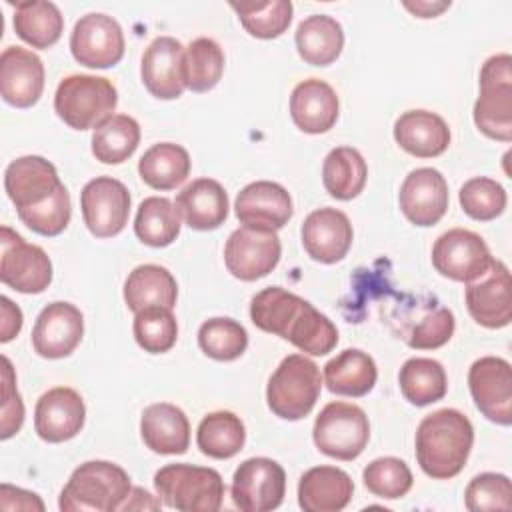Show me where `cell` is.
<instances>
[{
    "label": "cell",
    "instance_id": "obj_7",
    "mask_svg": "<svg viewBox=\"0 0 512 512\" xmlns=\"http://www.w3.org/2000/svg\"><path fill=\"white\" fill-rule=\"evenodd\" d=\"M474 122L492 140H512V58L490 56L480 70V96L474 104Z\"/></svg>",
    "mask_w": 512,
    "mask_h": 512
},
{
    "label": "cell",
    "instance_id": "obj_9",
    "mask_svg": "<svg viewBox=\"0 0 512 512\" xmlns=\"http://www.w3.org/2000/svg\"><path fill=\"white\" fill-rule=\"evenodd\" d=\"M0 280L16 292L40 294L52 282V262L48 254L28 244L12 228L2 226L0 230Z\"/></svg>",
    "mask_w": 512,
    "mask_h": 512
},
{
    "label": "cell",
    "instance_id": "obj_12",
    "mask_svg": "<svg viewBox=\"0 0 512 512\" xmlns=\"http://www.w3.org/2000/svg\"><path fill=\"white\" fill-rule=\"evenodd\" d=\"M282 244L276 232L256 230L248 226L236 228L224 246V262L228 272L244 282L268 276L280 262Z\"/></svg>",
    "mask_w": 512,
    "mask_h": 512
},
{
    "label": "cell",
    "instance_id": "obj_27",
    "mask_svg": "<svg viewBox=\"0 0 512 512\" xmlns=\"http://www.w3.org/2000/svg\"><path fill=\"white\" fill-rule=\"evenodd\" d=\"M176 208L192 230H216L228 218V194L212 178H196L176 196Z\"/></svg>",
    "mask_w": 512,
    "mask_h": 512
},
{
    "label": "cell",
    "instance_id": "obj_42",
    "mask_svg": "<svg viewBox=\"0 0 512 512\" xmlns=\"http://www.w3.org/2000/svg\"><path fill=\"white\" fill-rule=\"evenodd\" d=\"M198 344L206 356L230 362L246 352L248 332L232 318H210L198 328Z\"/></svg>",
    "mask_w": 512,
    "mask_h": 512
},
{
    "label": "cell",
    "instance_id": "obj_43",
    "mask_svg": "<svg viewBox=\"0 0 512 512\" xmlns=\"http://www.w3.org/2000/svg\"><path fill=\"white\" fill-rule=\"evenodd\" d=\"M132 330L138 346L150 354L168 352L178 338L176 318L170 308H162V306L136 312Z\"/></svg>",
    "mask_w": 512,
    "mask_h": 512
},
{
    "label": "cell",
    "instance_id": "obj_4",
    "mask_svg": "<svg viewBox=\"0 0 512 512\" xmlns=\"http://www.w3.org/2000/svg\"><path fill=\"white\" fill-rule=\"evenodd\" d=\"M160 500L182 512H216L224 498V480L214 468L166 464L154 474Z\"/></svg>",
    "mask_w": 512,
    "mask_h": 512
},
{
    "label": "cell",
    "instance_id": "obj_47",
    "mask_svg": "<svg viewBox=\"0 0 512 512\" xmlns=\"http://www.w3.org/2000/svg\"><path fill=\"white\" fill-rule=\"evenodd\" d=\"M464 502L470 512L510 510L512 508L510 478L496 472H484L474 476L466 486Z\"/></svg>",
    "mask_w": 512,
    "mask_h": 512
},
{
    "label": "cell",
    "instance_id": "obj_45",
    "mask_svg": "<svg viewBox=\"0 0 512 512\" xmlns=\"http://www.w3.org/2000/svg\"><path fill=\"white\" fill-rule=\"evenodd\" d=\"M362 480H364V486L368 488V492H372L378 498H386V500H396V498L406 496L414 482L408 464L394 456H384V458L372 460L364 468Z\"/></svg>",
    "mask_w": 512,
    "mask_h": 512
},
{
    "label": "cell",
    "instance_id": "obj_13",
    "mask_svg": "<svg viewBox=\"0 0 512 512\" xmlns=\"http://www.w3.org/2000/svg\"><path fill=\"white\" fill-rule=\"evenodd\" d=\"M492 254L480 234L466 228H452L440 234L432 246V264L436 272L456 282H472L484 274Z\"/></svg>",
    "mask_w": 512,
    "mask_h": 512
},
{
    "label": "cell",
    "instance_id": "obj_38",
    "mask_svg": "<svg viewBox=\"0 0 512 512\" xmlns=\"http://www.w3.org/2000/svg\"><path fill=\"white\" fill-rule=\"evenodd\" d=\"M180 212L174 202L162 196L144 198L138 206L134 232L146 246L164 248L180 234Z\"/></svg>",
    "mask_w": 512,
    "mask_h": 512
},
{
    "label": "cell",
    "instance_id": "obj_16",
    "mask_svg": "<svg viewBox=\"0 0 512 512\" xmlns=\"http://www.w3.org/2000/svg\"><path fill=\"white\" fill-rule=\"evenodd\" d=\"M470 316L484 328H504L512 320L510 272L504 262L492 260L488 270L468 282L464 292Z\"/></svg>",
    "mask_w": 512,
    "mask_h": 512
},
{
    "label": "cell",
    "instance_id": "obj_31",
    "mask_svg": "<svg viewBox=\"0 0 512 512\" xmlns=\"http://www.w3.org/2000/svg\"><path fill=\"white\" fill-rule=\"evenodd\" d=\"M178 298L176 278L158 264L136 266L124 282L126 306L136 314L146 308H174Z\"/></svg>",
    "mask_w": 512,
    "mask_h": 512
},
{
    "label": "cell",
    "instance_id": "obj_33",
    "mask_svg": "<svg viewBox=\"0 0 512 512\" xmlns=\"http://www.w3.org/2000/svg\"><path fill=\"white\" fill-rule=\"evenodd\" d=\"M368 178V166L362 154L352 146H338L330 150L322 164V184L336 200L356 198Z\"/></svg>",
    "mask_w": 512,
    "mask_h": 512
},
{
    "label": "cell",
    "instance_id": "obj_30",
    "mask_svg": "<svg viewBox=\"0 0 512 512\" xmlns=\"http://www.w3.org/2000/svg\"><path fill=\"white\" fill-rule=\"evenodd\" d=\"M378 378L376 362L358 348H346L324 366V384L332 394L360 398L366 396Z\"/></svg>",
    "mask_w": 512,
    "mask_h": 512
},
{
    "label": "cell",
    "instance_id": "obj_18",
    "mask_svg": "<svg viewBox=\"0 0 512 512\" xmlns=\"http://www.w3.org/2000/svg\"><path fill=\"white\" fill-rule=\"evenodd\" d=\"M84 334V316L70 302H52L36 318L32 346L38 356L58 360L70 356Z\"/></svg>",
    "mask_w": 512,
    "mask_h": 512
},
{
    "label": "cell",
    "instance_id": "obj_50",
    "mask_svg": "<svg viewBox=\"0 0 512 512\" xmlns=\"http://www.w3.org/2000/svg\"><path fill=\"white\" fill-rule=\"evenodd\" d=\"M0 500L2 510H44V502L38 498V494L14 488L10 484L0 486Z\"/></svg>",
    "mask_w": 512,
    "mask_h": 512
},
{
    "label": "cell",
    "instance_id": "obj_48",
    "mask_svg": "<svg viewBox=\"0 0 512 512\" xmlns=\"http://www.w3.org/2000/svg\"><path fill=\"white\" fill-rule=\"evenodd\" d=\"M454 334V314L448 308H434L408 332L406 342L416 350H434L444 346Z\"/></svg>",
    "mask_w": 512,
    "mask_h": 512
},
{
    "label": "cell",
    "instance_id": "obj_35",
    "mask_svg": "<svg viewBox=\"0 0 512 512\" xmlns=\"http://www.w3.org/2000/svg\"><path fill=\"white\" fill-rule=\"evenodd\" d=\"M138 174L154 190H174L190 174V154L174 142L154 144L142 154Z\"/></svg>",
    "mask_w": 512,
    "mask_h": 512
},
{
    "label": "cell",
    "instance_id": "obj_8",
    "mask_svg": "<svg viewBox=\"0 0 512 512\" xmlns=\"http://www.w3.org/2000/svg\"><path fill=\"white\" fill-rule=\"evenodd\" d=\"M312 438L322 454L336 460H354L370 440V422L360 406L336 400L316 416Z\"/></svg>",
    "mask_w": 512,
    "mask_h": 512
},
{
    "label": "cell",
    "instance_id": "obj_3",
    "mask_svg": "<svg viewBox=\"0 0 512 512\" xmlns=\"http://www.w3.org/2000/svg\"><path fill=\"white\" fill-rule=\"evenodd\" d=\"M132 484L126 470L108 460L80 464L60 492L62 512H116L130 496Z\"/></svg>",
    "mask_w": 512,
    "mask_h": 512
},
{
    "label": "cell",
    "instance_id": "obj_39",
    "mask_svg": "<svg viewBox=\"0 0 512 512\" xmlns=\"http://www.w3.org/2000/svg\"><path fill=\"white\" fill-rule=\"evenodd\" d=\"M140 144V126L128 114H114L94 128L92 154L102 164H122Z\"/></svg>",
    "mask_w": 512,
    "mask_h": 512
},
{
    "label": "cell",
    "instance_id": "obj_5",
    "mask_svg": "<svg viewBox=\"0 0 512 512\" xmlns=\"http://www.w3.org/2000/svg\"><path fill=\"white\" fill-rule=\"evenodd\" d=\"M118 92L108 78L92 74L66 76L54 94V110L74 130H90L114 116Z\"/></svg>",
    "mask_w": 512,
    "mask_h": 512
},
{
    "label": "cell",
    "instance_id": "obj_2",
    "mask_svg": "<svg viewBox=\"0 0 512 512\" xmlns=\"http://www.w3.org/2000/svg\"><path fill=\"white\" fill-rule=\"evenodd\" d=\"M472 444V422L454 408H442L424 416L416 428V460L422 472L436 480L460 474Z\"/></svg>",
    "mask_w": 512,
    "mask_h": 512
},
{
    "label": "cell",
    "instance_id": "obj_17",
    "mask_svg": "<svg viewBox=\"0 0 512 512\" xmlns=\"http://www.w3.org/2000/svg\"><path fill=\"white\" fill-rule=\"evenodd\" d=\"M234 212L236 218L248 228L276 232L288 224L294 208L284 186L270 180H258L250 182L238 192Z\"/></svg>",
    "mask_w": 512,
    "mask_h": 512
},
{
    "label": "cell",
    "instance_id": "obj_29",
    "mask_svg": "<svg viewBox=\"0 0 512 512\" xmlns=\"http://www.w3.org/2000/svg\"><path fill=\"white\" fill-rule=\"evenodd\" d=\"M394 140L416 158H434L446 152L450 128L436 112L408 110L394 122Z\"/></svg>",
    "mask_w": 512,
    "mask_h": 512
},
{
    "label": "cell",
    "instance_id": "obj_49",
    "mask_svg": "<svg viewBox=\"0 0 512 512\" xmlns=\"http://www.w3.org/2000/svg\"><path fill=\"white\" fill-rule=\"evenodd\" d=\"M2 424H0V438L8 440L14 436L24 422V404L16 390V378L12 364L6 356H2Z\"/></svg>",
    "mask_w": 512,
    "mask_h": 512
},
{
    "label": "cell",
    "instance_id": "obj_1",
    "mask_svg": "<svg viewBox=\"0 0 512 512\" xmlns=\"http://www.w3.org/2000/svg\"><path fill=\"white\" fill-rule=\"evenodd\" d=\"M250 318L256 328L276 334L312 356H324L338 344V330L328 316L280 286L264 288L252 298Z\"/></svg>",
    "mask_w": 512,
    "mask_h": 512
},
{
    "label": "cell",
    "instance_id": "obj_21",
    "mask_svg": "<svg viewBox=\"0 0 512 512\" xmlns=\"http://www.w3.org/2000/svg\"><path fill=\"white\" fill-rule=\"evenodd\" d=\"M306 254L320 264L340 262L352 246V224L342 210L318 208L310 212L300 230Z\"/></svg>",
    "mask_w": 512,
    "mask_h": 512
},
{
    "label": "cell",
    "instance_id": "obj_44",
    "mask_svg": "<svg viewBox=\"0 0 512 512\" xmlns=\"http://www.w3.org/2000/svg\"><path fill=\"white\" fill-rule=\"evenodd\" d=\"M458 200L462 210L472 220L488 222L498 218L504 212L508 196L500 182L486 176H476L462 184L458 192Z\"/></svg>",
    "mask_w": 512,
    "mask_h": 512
},
{
    "label": "cell",
    "instance_id": "obj_25",
    "mask_svg": "<svg viewBox=\"0 0 512 512\" xmlns=\"http://www.w3.org/2000/svg\"><path fill=\"white\" fill-rule=\"evenodd\" d=\"M338 108L334 88L320 78L302 80L290 96V116L306 134L328 132L338 120Z\"/></svg>",
    "mask_w": 512,
    "mask_h": 512
},
{
    "label": "cell",
    "instance_id": "obj_14",
    "mask_svg": "<svg viewBox=\"0 0 512 512\" xmlns=\"http://www.w3.org/2000/svg\"><path fill=\"white\" fill-rule=\"evenodd\" d=\"M76 62L88 68H110L124 56V32L118 20L102 12L82 16L70 34Z\"/></svg>",
    "mask_w": 512,
    "mask_h": 512
},
{
    "label": "cell",
    "instance_id": "obj_11",
    "mask_svg": "<svg viewBox=\"0 0 512 512\" xmlns=\"http://www.w3.org/2000/svg\"><path fill=\"white\" fill-rule=\"evenodd\" d=\"M80 208L92 236L112 238L120 234L128 222L130 192L112 176H96L82 188Z\"/></svg>",
    "mask_w": 512,
    "mask_h": 512
},
{
    "label": "cell",
    "instance_id": "obj_51",
    "mask_svg": "<svg viewBox=\"0 0 512 512\" xmlns=\"http://www.w3.org/2000/svg\"><path fill=\"white\" fill-rule=\"evenodd\" d=\"M2 304V332L0 342H10L22 328V310L6 296L0 298Z\"/></svg>",
    "mask_w": 512,
    "mask_h": 512
},
{
    "label": "cell",
    "instance_id": "obj_52",
    "mask_svg": "<svg viewBox=\"0 0 512 512\" xmlns=\"http://www.w3.org/2000/svg\"><path fill=\"white\" fill-rule=\"evenodd\" d=\"M406 10H410L418 18H436L444 10L450 8V2L446 0H416V2H402Z\"/></svg>",
    "mask_w": 512,
    "mask_h": 512
},
{
    "label": "cell",
    "instance_id": "obj_22",
    "mask_svg": "<svg viewBox=\"0 0 512 512\" xmlns=\"http://www.w3.org/2000/svg\"><path fill=\"white\" fill-rule=\"evenodd\" d=\"M44 90V64L22 46H8L0 56V94L14 108L34 106Z\"/></svg>",
    "mask_w": 512,
    "mask_h": 512
},
{
    "label": "cell",
    "instance_id": "obj_46",
    "mask_svg": "<svg viewBox=\"0 0 512 512\" xmlns=\"http://www.w3.org/2000/svg\"><path fill=\"white\" fill-rule=\"evenodd\" d=\"M72 216L70 192L64 184L42 204L18 210V218L40 236H58L64 232Z\"/></svg>",
    "mask_w": 512,
    "mask_h": 512
},
{
    "label": "cell",
    "instance_id": "obj_40",
    "mask_svg": "<svg viewBox=\"0 0 512 512\" xmlns=\"http://www.w3.org/2000/svg\"><path fill=\"white\" fill-rule=\"evenodd\" d=\"M224 74V52L212 38H196L184 48L182 76L192 92L212 90Z\"/></svg>",
    "mask_w": 512,
    "mask_h": 512
},
{
    "label": "cell",
    "instance_id": "obj_41",
    "mask_svg": "<svg viewBox=\"0 0 512 512\" xmlns=\"http://www.w3.org/2000/svg\"><path fill=\"white\" fill-rule=\"evenodd\" d=\"M230 8L238 14L244 30L262 40H272L284 34L292 22L290 0H268V2H230Z\"/></svg>",
    "mask_w": 512,
    "mask_h": 512
},
{
    "label": "cell",
    "instance_id": "obj_10",
    "mask_svg": "<svg viewBox=\"0 0 512 512\" xmlns=\"http://www.w3.org/2000/svg\"><path fill=\"white\" fill-rule=\"evenodd\" d=\"M230 492L242 512H270L284 500L286 472L272 458H248L236 468Z\"/></svg>",
    "mask_w": 512,
    "mask_h": 512
},
{
    "label": "cell",
    "instance_id": "obj_32",
    "mask_svg": "<svg viewBox=\"0 0 512 512\" xmlns=\"http://www.w3.org/2000/svg\"><path fill=\"white\" fill-rule=\"evenodd\" d=\"M296 48L306 64L328 66L342 54L344 30L336 18L312 14L296 28Z\"/></svg>",
    "mask_w": 512,
    "mask_h": 512
},
{
    "label": "cell",
    "instance_id": "obj_23",
    "mask_svg": "<svg viewBox=\"0 0 512 512\" xmlns=\"http://www.w3.org/2000/svg\"><path fill=\"white\" fill-rule=\"evenodd\" d=\"M184 46L172 36L154 38L142 54L140 76L146 90L160 100L180 98L184 92Z\"/></svg>",
    "mask_w": 512,
    "mask_h": 512
},
{
    "label": "cell",
    "instance_id": "obj_6",
    "mask_svg": "<svg viewBox=\"0 0 512 512\" xmlns=\"http://www.w3.org/2000/svg\"><path fill=\"white\" fill-rule=\"evenodd\" d=\"M322 392L320 368L304 354L286 356L266 386L268 408L284 420H302Z\"/></svg>",
    "mask_w": 512,
    "mask_h": 512
},
{
    "label": "cell",
    "instance_id": "obj_28",
    "mask_svg": "<svg viewBox=\"0 0 512 512\" xmlns=\"http://www.w3.org/2000/svg\"><path fill=\"white\" fill-rule=\"evenodd\" d=\"M140 436L156 454H184L190 446V422L182 408L170 402H156L142 412Z\"/></svg>",
    "mask_w": 512,
    "mask_h": 512
},
{
    "label": "cell",
    "instance_id": "obj_34",
    "mask_svg": "<svg viewBox=\"0 0 512 512\" xmlns=\"http://www.w3.org/2000/svg\"><path fill=\"white\" fill-rule=\"evenodd\" d=\"M14 30L32 48H50L62 36L64 18L54 2L24 0L16 2Z\"/></svg>",
    "mask_w": 512,
    "mask_h": 512
},
{
    "label": "cell",
    "instance_id": "obj_26",
    "mask_svg": "<svg viewBox=\"0 0 512 512\" xmlns=\"http://www.w3.org/2000/svg\"><path fill=\"white\" fill-rule=\"evenodd\" d=\"M352 494V478L336 466H314L298 482V504L304 512H340Z\"/></svg>",
    "mask_w": 512,
    "mask_h": 512
},
{
    "label": "cell",
    "instance_id": "obj_19",
    "mask_svg": "<svg viewBox=\"0 0 512 512\" xmlns=\"http://www.w3.org/2000/svg\"><path fill=\"white\" fill-rule=\"evenodd\" d=\"M86 420V406L82 396L68 386L50 388L40 396L34 408L36 434L50 442L60 444L74 438Z\"/></svg>",
    "mask_w": 512,
    "mask_h": 512
},
{
    "label": "cell",
    "instance_id": "obj_15",
    "mask_svg": "<svg viewBox=\"0 0 512 512\" xmlns=\"http://www.w3.org/2000/svg\"><path fill=\"white\" fill-rule=\"evenodd\" d=\"M468 388L476 408L500 426L512 424V368L498 356L478 358L468 370Z\"/></svg>",
    "mask_w": 512,
    "mask_h": 512
},
{
    "label": "cell",
    "instance_id": "obj_53",
    "mask_svg": "<svg viewBox=\"0 0 512 512\" xmlns=\"http://www.w3.org/2000/svg\"><path fill=\"white\" fill-rule=\"evenodd\" d=\"M160 508V500H154L144 488H132L126 498L122 510H156Z\"/></svg>",
    "mask_w": 512,
    "mask_h": 512
},
{
    "label": "cell",
    "instance_id": "obj_20",
    "mask_svg": "<svg viewBox=\"0 0 512 512\" xmlns=\"http://www.w3.org/2000/svg\"><path fill=\"white\" fill-rule=\"evenodd\" d=\"M402 214L416 226H434L448 210V184L436 168L412 170L398 194Z\"/></svg>",
    "mask_w": 512,
    "mask_h": 512
},
{
    "label": "cell",
    "instance_id": "obj_36",
    "mask_svg": "<svg viewBox=\"0 0 512 512\" xmlns=\"http://www.w3.org/2000/svg\"><path fill=\"white\" fill-rule=\"evenodd\" d=\"M246 442V428L240 416L228 410L206 414L196 430V444L208 458L228 460L236 456Z\"/></svg>",
    "mask_w": 512,
    "mask_h": 512
},
{
    "label": "cell",
    "instance_id": "obj_37",
    "mask_svg": "<svg viewBox=\"0 0 512 512\" xmlns=\"http://www.w3.org/2000/svg\"><path fill=\"white\" fill-rule=\"evenodd\" d=\"M402 396L414 406H428L446 396L448 378L444 366L434 358H410L398 372Z\"/></svg>",
    "mask_w": 512,
    "mask_h": 512
},
{
    "label": "cell",
    "instance_id": "obj_24",
    "mask_svg": "<svg viewBox=\"0 0 512 512\" xmlns=\"http://www.w3.org/2000/svg\"><path fill=\"white\" fill-rule=\"evenodd\" d=\"M60 184L54 164L42 156H20L4 172V188L16 212L46 202Z\"/></svg>",
    "mask_w": 512,
    "mask_h": 512
}]
</instances>
